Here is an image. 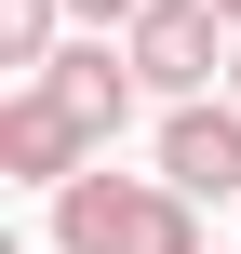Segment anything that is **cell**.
Masks as SVG:
<instances>
[{"instance_id": "cell-6", "label": "cell", "mask_w": 241, "mask_h": 254, "mask_svg": "<svg viewBox=\"0 0 241 254\" xmlns=\"http://www.w3.org/2000/svg\"><path fill=\"white\" fill-rule=\"evenodd\" d=\"M54 13H67V0H0V67H13V80L54 67Z\"/></svg>"}, {"instance_id": "cell-3", "label": "cell", "mask_w": 241, "mask_h": 254, "mask_svg": "<svg viewBox=\"0 0 241 254\" xmlns=\"http://www.w3.org/2000/svg\"><path fill=\"white\" fill-rule=\"evenodd\" d=\"M80 161H94V121H80L54 80H13V107H0V174H13V188H67Z\"/></svg>"}, {"instance_id": "cell-9", "label": "cell", "mask_w": 241, "mask_h": 254, "mask_svg": "<svg viewBox=\"0 0 241 254\" xmlns=\"http://www.w3.org/2000/svg\"><path fill=\"white\" fill-rule=\"evenodd\" d=\"M215 13H228V27H241V0H215Z\"/></svg>"}, {"instance_id": "cell-4", "label": "cell", "mask_w": 241, "mask_h": 254, "mask_svg": "<svg viewBox=\"0 0 241 254\" xmlns=\"http://www.w3.org/2000/svg\"><path fill=\"white\" fill-rule=\"evenodd\" d=\"M161 174L188 201H241V94H174L161 107Z\"/></svg>"}, {"instance_id": "cell-2", "label": "cell", "mask_w": 241, "mask_h": 254, "mask_svg": "<svg viewBox=\"0 0 241 254\" xmlns=\"http://www.w3.org/2000/svg\"><path fill=\"white\" fill-rule=\"evenodd\" d=\"M121 40H134V67H148V94L174 107V94H215V80H228V40L241 27L215 13V0H148Z\"/></svg>"}, {"instance_id": "cell-1", "label": "cell", "mask_w": 241, "mask_h": 254, "mask_svg": "<svg viewBox=\"0 0 241 254\" xmlns=\"http://www.w3.org/2000/svg\"><path fill=\"white\" fill-rule=\"evenodd\" d=\"M54 254H201V201L174 174H107L80 161L54 188Z\"/></svg>"}, {"instance_id": "cell-5", "label": "cell", "mask_w": 241, "mask_h": 254, "mask_svg": "<svg viewBox=\"0 0 241 254\" xmlns=\"http://www.w3.org/2000/svg\"><path fill=\"white\" fill-rule=\"evenodd\" d=\"M80 121H94V147H121V121H134V94H148V67H134V40L121 27H94V40H54V67H40Z\"/></svg>"}, {"instance_id": "cell-7", "label": "cell", "mask_w": 241, "mask_h": 254, "mask_svg": "<svg viewBox=\"0 0 241 254\" xmlns=\"http://www.w3.org/2000/svg\"><path fill=\"white\" fill-rule=\"evenodd\" d=\"M67 13H80V27H134L148 0H67Z\"/></svg>"}, {"instance_id": "cell-8", "label": "cell", "mask_w": 241, "mask_h": 254, "mask_svg": "<svg viewBox=\"0 0 241 254\" xmlns=\"http://www.w3.org/2000/svg\"><path fill=\"white\" fill-rule=\"evenodd\" d=\"M228 94H241V40H228Z\"/></svg>"}]
</instances>
